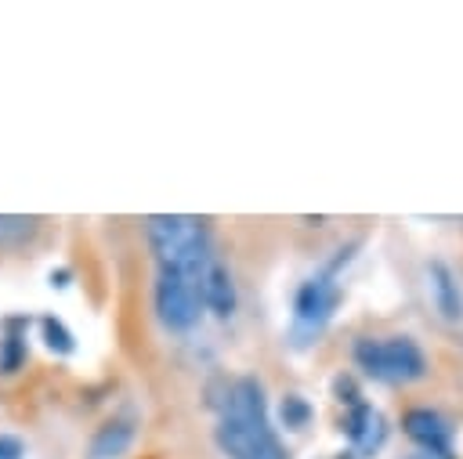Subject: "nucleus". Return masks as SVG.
I'll use <instances>...</instances> for the list:
<instances>
[{
	"label": "nucleus",
	"instance_id": "1",
	"mask_svg": "<svg viewBox=\"0 0 463 459\" xmlns=\"http://www.w3.org/2000/svg\"><path fill=\"white\" fill-rule=\"evenodd\" d=\"M217 445L228 459H289L268 419L264 390L257 379L242 376L228 383L217 416Z\"/></svg>",
	"mask_w": 463,
	"mask_h": 459
},
{
	"label": "nucleus",
	"instance_id": "2",
	"mask_svg": "<svg viewBox=\"0 0 463 459\" xmlns=\"http://www.w3.org/2000/svg\"><path fill=\"white\" fill-rule=\"evenodd\" d=\"M152 253L159 260V271H181L195 282L206 278V271L213 267V242H210V228L199 217L188 213H156L145 220Z\"/></svg>",
	"mask_w": 463,
	"mask_h": 459
},
{
	"label": "nucleus",
	"instance_id": "3",
	"mask_svg": "<svg viewBox=\"0 0 463 459\" xmlns=\"http://www.w3.org/2000/svg\"><path fill=\"white\" fill-rule=\"evenodd\" d=\"M354 365L380 383H416L427 376V354L412 336H358L351 347Z\"/></svg>",
	"mask_w": 463,
	"mask_h": 459
},
{
	"label": "nucleus",
	"instance_id": "4",
	"mask_svg": "<svg viewBox=\"0 0 463 459\" xmlns=\"http://www.w3.org/2000/svg\"><path fill=\"white\" fill-rule=\"evenodd\" d=\"M347 257L351 253L340 249L322 271H315L311 278L300 282V289L293 296V322H289V336H293L297 347L311 343L329 325V318H333V311H336V304L344 296L340 282H336V271H340V264H347Z\"/></svg>",
	"mask_w": 463,
	"mask_h": 459
},
{
	"label": "nucleus",
	"instance_id": "5",
	"mask_svg": "<svg viewBox=\"0 0 463 459\" xmlns=\"http://www.w3.org/2000/svg\"><path fill=\"white\" fill-rule=\"evenodd\" d=\"M203 282L181 275V271H159L156 278V314L166 329L184 333L203 314Z\"/></svg>",
	"mask_w": 463,
	"mask_h": 459
},
{
	"label": "nucleus",
	"instance_id": "6",
	"mask_svg": "<svg viewBox=\"0 0 463 459\" xmlns=\"http://www.w3.org/2000/svg\"><path fill=\"white\" fill-rule=\"evenodd\" d=\"M423 289H427L434 314L445 325H463V282L449 260L434 257L423 264Z\"/></svg>",
	"mask_w": 463,
	"mask_h": 459
},
{
	"label": "nucleus",
	"instance_id": "7",
	"mask_svg": "<svg viewBox=\"0 0 463 459\" xmlns=\"http://www.w3.org/2000/svg\"><path fill=\"white\" fill-rule=\"evenodd\" d=\"M402 426H405L409 441L420 445V452H427L434 459H452V434H456V426L438 408L416 405V408H409L402 416Z\"/></svg>",
	"mask_w": 463,
	"mask_h": 459
},
{
	"label": "nucleus",
	"instance_id": "8",
	"mask_svg": "<svg viewBox=\"0 0 463 459\" xmlns=\"http://www.w3.org/2000/svg\"><path fill=\"white\" fill-rule=\"evenodd\" d=\"M344 434H347V445L358 459H369L383 448L387 441V416L380 408H373L369 401H358L347 408L344 416Z\"/></svg>",
	"mask_w": 463,
	"mask_h": 459
},
{
	"label": "nucleus",
	"instance_id": "9",
	"mask_svg": "<svg viewBox=\"0 0 463 459\" xmlns=\"http://www.w3.org/2000/svg\"><path fill=\"white\" fill-rule=\"evenodd\" d=\"M203 304L217 318H228L235 311V282H232V275H228V267L221 260H213V267L203 278Z\"/></svg>",
	"mask_w": 463,
	"mask_h": 459
},
{
	"label": "nucleus",
	"instance_id": "10",
	"mask_svg": "<svg viewBox=\"0 0 463 459\" xmlns=\"http://www.w3.org/2000/svg\"><path fill=\"white\" fill-rule=\"evenodd\" d=\"M134 441V423L112 419L90 437V459H119Z\"/></svg>",
	"mask_w": 463,
	"mask_h": 459
},
{
	"label": "nucleus",
	"instance_id": "11",
	"mask_svg": "<svg viewBox=\"0 0 463 459\" xmlns=\"http://www.w3.org/2000/svg\"><path fill=\"white\" fill-rule=\"evenodd\" d=\"M40 333H43V343H47L54 354H72L76 340H72V333H69L58 318H43V322H40Z\"/></svg>",
	"mask_w": 463,
	"mask_h": 459
},
{
	"label": "nucleus",
	"instance_id": "12",
	"mask_svg": "<svg viewBox=\"0 0 463 459\" xmlns=\"http://www.w3.org/2000/svg\"><path fill=\"white\" fill-rule=\"evenodd\" d=\"M279 416H282V423H286L289 430H300V426H307V419H311V405H307L300 394H286L282 405H279Z\"/></svg>",
	"mask_w": 463,
	"mask_h": 459
},
{
	"label": "nucleus",
	"instance_id": "13",
	"mask_svg": "<svg viewBox=\"0 0 463 459\" xmlns=\"http://www.w3.org/2000/svg\"><path fill=\"white\" fill-rule=\"evenodd\" d=\"M36 231V217H0V242H25Z\"/></svg>",
	"mask_w": 463,
	"mask_h": 459
},
{
	"label": "nucleus",
	"instance_id": "14",
	"mask_svg": "<svg viewBox=\"0 0 463 459\" xmlns=\"http://www.w3.org/2000/svg\"><path fill=\"white\" fill-rule=\"evenodd\" d=\"M22 455H25V445L14 434H0V459H22Z\"/></svg>",
	"mask_w": 463,
	"mask_h": 459
},
{
	"label": "nucleus",
	"instance_id": "15",
	"mask_svg": "<svg viewBox=\"0 0 463 459\" xmlns=\"http://www.w3.org/2000/svg\"><path fill=\"white\" fill-rule=\"evenodd\" d=\"M409 459H434V455H427V452H420V455H409Z\"/></svg>",
	"mask_w": 463,
	"mask_h": 459
},
{
	"label": "nucleus",
	"instance_id": "16",
	"mask_svg": "<svg viewBox=\"0 0 463 459\" xmlns=\"http://www.w3.org/2000/svg\"><path fill=\"white\" fill-rule=\"evenodd\" d=\"M336 459H347V455H336Z\"/></svg>",
	"mask_w": 463,
	"mask_h": 459
}]
</instances>
